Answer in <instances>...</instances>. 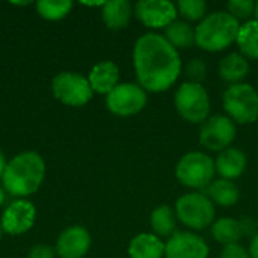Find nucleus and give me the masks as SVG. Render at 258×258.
I'll return each instance as SVG.
<instances>
[{"instance_id":"f257e3e1","label":"nucleus","mask_w":258,"mask_h":258,"mask_svg":"<svg viewBox=\"0 0 258 258\" xmlns=\"http://www.w3.org/2000/svg\"><path fill=\"white\" fill-rule=\"evenodd\" d=\"M133 63L139 85L151 92L169 89L181 71L177 48L157 33H145L136 41Z\"/></svg>"},{"instance_id":"f03ea898","label":"nucleus","mask_w":258,"mask_h":258,"mask_svg":"<svg viewBox=\"0 0 258 258\" xmlns=\"http://www.w3.org/2000/svg\"><path fill=\"white\" fill-rule=\"evenodd\" d=\"M45 175V163L35 151L17 154L3 172V186L12 197H29L35 194Z\"/></svg>"},{"instance_id":"7ed1b4c3","label":"nucleus","mask_w":258,"mask_h":258,"mask_svg":"<svg viewBox=\"0 0 258 258\" xmlns=\"http://www.w3.org/2000/svg\"><path fill=\"white\" fill-rule=\"evenodd\" d=\"M239 29V20L228 12L216 11L198 24L195 29V41L203 50L221 51L237 41Z\"/></svg>"},{"instance_id":"20e7f679","label":"nucleus","mask_w":258,"mask_h":258,"mask_svg":"<svg viewBox=\"0 0 258 258\" xmlns=\"http://www.w3.org/2000/svg\"><path fill=\"white\" fill-rule=\"evenodd\" d=\"M175 109L192 124L204 122L210 113V98L203 85L184 82L175 92Z\"/></svg>"},{"instance_id":"39448f33","label":"nucleus","mask_w":258,"mask_h":258,"mask_svg":"<svg viewBox=\"0 0 258 258\" xmlns=\"http://www.w3.org/2000/svg\"><path fill=\"white\" fill-rule=\"evenodd\" d=\"M175 216L189 228L204 230L215 219V206L207 195L190 192L177 200Z\"/></svg>"},{"instance_id":"423d86ee","label":"nucleus","mask_w":258,"mask_h":258,"mask_svg":"<svg viewBox=\"0 0 258 258\" xmlns=\"http://www.w3.org/2000/svg\"><path fill=\"white\" fill-rule=\"evenodd\" d=\"M224 109L239 124H251L258 118V92L246 83L231 85L224 92Z\"/></svg>"},{"instance_id":"0eeeda50","label":"nucleus","mask_w":258,"mask_h":258,"mask_svg":"<svg viewBox=\"0 0 258 258\" xmlns=\"http://www.w3.org/2000/svg\"><path fill=\"white\" fill-rule=\"evenodd\" d=\"M215 162L204 153L192 151L184 154L175 169L178 181L187 187L204 189L210 186V181L215 175Z\"/></svg>"},{"instance_id":"6e6552de","label":"nucleus","mask_w":258,"mask_h":258,"mask_svg":"<svg viewBox=\"0 0 258 258\" xmlns=\"http://www.w3.org/2000/svg\"><path fill=\"white\" fill-rule=\"evenodd\" d=\"M51 89L54 97L71 107H80L85 106L92 98V88L89 85V80L77 73H59L54 76L51 82Z\"/></svg>"},{"instance_id":"1a4fd4ad","label":"nucleus","mask_w":258,"mask_h":258,"mask_svg":"<svg viewBox=\"0 0 258 258\" xmlns=\"http://www.w3.org/2000/svg\"><path fill=\"white\" fill-rule=\"evenodd\" d=\"M147 104V94L136 83H119L106 97L107 109L118 116H132Z\"/></svg>"},{"instance_id":"9d476101","label":"nucleus","mask_w":258,"mask_h":258,"mask_svg":"<svg viewBox=\"0 0 258 258\" xmlns=\"http://www.w3.org/2000/svg\"><path fill=\"white\" fill-rule=\"evenodd\" d=\"M236 138V125L231 118L215 115L207 118L200 130V142L212 151L227 150Z\"/></svg>"},{"instance_id":"9b49d317","label":"nucleus","mask_w":258,"mask_h":258,"mask_svg":"<svg viewBox=\"0 0 258 258\" xmlns=\"http://www.w3.org/2000/svg\"><path fill=\"white\" fill-rule=\"evenodd\" d=\"M36 219L35 206L26 200L12 201L3 212L0 227L8 234H23L29 231Z\"/></svg>"},{"instance_id":"f8f14e48","label":"nucleus","mask_w":258,"mask_h":258,"mask_svg":"<svg viewBox=\"0 0 258 258\" xmlns=\"http://www.w3.org/2000/svg\"><path fill=\"white\" fill-rule=\"evenodd\" d=\"M166 258H207L209 246L197 234L175 231L165 245Z\"/></svg>"},{"instance_id":"ddd939ff","label":"nucleus","mask_w":258,"mask_h":258,"mask_svg":"<svg viewBox=\"0 0 258 258\" xmlns=\"http://www.w3.org/2000/svg\"><path fill=\"white\" fill-rule=\"evenodd\" d=\"M136 17L148 27H166L177 17V6L168 0H141L135 6Z\"/></svg>"},{"instance_id":"4468645a","label":"nucleus","mask_w":258,"mask_h":258,"mask_svg":"<svg viewBox=\"0 0 258 258\" xmlns=\"http://www.w3.org/2000/svg\"><path fill=\"white\" fill-rule=\"evenodd\" d=\"M91 248V236L85 227L73 225L65 228L56 243V254L60 258H83Z\"/></svg>"},{"instance_id":"2eb2a0df","label":"nucleus","mask_w":258,"mask_h":258,"mask_svg":"<svg viewBox=\"0 0 258 258\" xmlns=\"http://www.w3.org/2000/svg\"><path fill=\"white\" fill-rule=\"evenodd\" d=\"M255 228V224L251 218H242L240 221L231 219V218H222L216 221L212 227L213 237L222 243V245H234L237 243L243 236L252 234Z\"/></svg>"},{"instance_id":"dca6fc26","label":"nucleus","mask_w":258,"mask_h":258,"mask_svg":"<svg viewBox=\"0 0 258 258\" xmlns=\"http://www.w3.org/2000/svg\"><path fill=\"white\" fill-rule=\"evenodd\" d=\"M88 80H89L92 91L107 95L110 91H113L118 86L119 68L110 60L100 62L91 70Z\"/></svg>"},{"instance_id":"f3484780","label":"nucleus","mask_w":258,"mask_h":258,"mask_svg":"<svg viewBox=\"0 0 258 258\" xmlns=\"http://www.w3.org/2000/svg\"><path fill=\"white\" fill-rule=\"evenodd\" d=\"M215 169L222 178L234 180L245 172L246 156L237 148H227L218 156L215 162Z\"/></svg>"},{"instance_id":"a211bd4d","label":"nucleus","mask_w":258,"mask_h":258,"mask_svg":"<svg viewBox=\"0 0 258 258\" xmlns=\"http://www.w3.org/2000/svg\"><path fill=\"white\" fill-rule=\"evenodd\" d=\"M130 258H162L165 255V245L154 234H138L128 245Z\"/></svg>"},{"instance_id":"6ab92c4d","label":"nucleus","mask_w":258,"mask_h":258,"mask_svg":"<svg viewBox=\"0 0 258 258\" xmlns=\"http://www.w3.org/2000/svg\"><path fill=\"white\" fill-rule=\"evenodd\" d=\"M103 21L109 29L118 30L128 24L132 17V5L127 0H110L103 5Z\"/></svg>"},{"instance_id":"aec40b11","label":"nucleus","mask_w":258,"mask_h":258,"mask_svg":"<svg viewBox=\"0 0 258 258\" xmlns=\"http://www.w3.org/2000/svg\"><path fill=\"white\" fill-rule=\"evenodd\" d=\"M249 73V63L246 57L239 53H231L225 56L219 63V76L222 80L230 82L233 85L240 83Z\"/></svg>"},{"instance_id":"412c9836","label":"nucleus","mask_w":258,"mask_h":258,"mask_svg":"<svg viewBox=\"0 0 258 258\" xmlns=\"http://www.w3.org/2000/svg\"><path fill=\"white\" fill-rule=\"evenodd\" d=\"M206 194L210 198V201H213L222 207L234 206L240 197L239 187L231 180H225V178H219V180L210 183Z\"/></svg>"},{"instance_id":"4be33fe9","label":"nucleus","mask_w":258,"mask_h":258,"mask_svg":"<svg viewBox=\"0 0 258 258\" xmlns=\"http://www.w3.org/2000/svg\"><path fill=\"white\" fill-rule=\"evenodd\" d=\"M165 38L174 48H189L195 41V30L184 21H172L165 27Z\"/></svg>"},{"instance_id":"5701e85b","label":"nucleus","mask_w":258,"mask_h":258,"mask_svg":"<svg viewBox=\"0 0 258 258\" xmlns=\"http://www.w3.org/2000/svg\"><path fill=\"white\" fill-rule=\"evenodd\" d=\"M240 51L251 59H258V21L251 20L240 26L237 41Z\"/></svg>"},{"instance_id":"b1692460","label":"nucleus","mask_w":258,"mask_h":258,"mask_svg":"<svg viewBox=\"0 0 258 258\" xmlns=\"http://www.w3.org/2000/svg\"><path fill=\"white\" fill-rule=\"evenodd\" d=\"M175 215L169 206H159L151 213V227L154 233L162 237L172 236L175 233Z\"/></svg>"},{"instance_id":"393cba45","label":"nucleus","mask_w":258,"mask_h":258,"mask_svg":"<svg viewBox=\"0 0 258 258\" xmlns=\"http://www.w3.org/2000/svg\"><path fill=\"white\" fill-rule=\"evenodd\" d=\"M73 9V2L70 0H39L36 3L38 14L50 21L62 20Z\"/></svg>"},{"instance_id":"a878e982","label":"nucleus","mask_w":258,"mask_h":258,"mask_svg":"<svg viewBox=\"0 0 258 258\" xmlns=\"http://www.w3.org/2000/svg\"><path fill=\"white\" fill-rule=\"evenodd\" d=\"M177 8L178 12L190 21L201 20L207 12V3L204 0H180Z\"/></svg>"},{"instance_id":"bb28decb","label":"nucleus","mask_w":258,"mask_h":258,"mask_svg":"<svg viewBox=\"0 0 258 258\" xmlns=\"http://www.w3.org/2000/svg\"><path fill=\"white\" fill-rule=\"evenodd\" d=\"M228 14H231L236 20L248 18L255 12V2L252 0H231L227 5Z\"/></svg>"},{"instance_id":"cd10ccee","label":"nucleus","mask_w":258,"mask_h":258,"mask_svg":"<svg viewBox=\"0 0 258 258\" xmlns=\"http://www.w3.org/2000/svg\"><path fill=\"white\" fill-rule=\"evenodd\" d=\"M186 71H187L190 82L201 85V82L206 79V74H207V65L203 59H192L186 67Z\"/></svg>"},{"instance_id":"c85d7f7f","label":"nucleus","mask_w":258,"mask_h":258,"mask_svg":"<svg viewBox=\"0 0 258 258\" xmlns=\"http://www.w3.org/2000/svg\"><path fill=\"white\" fill-rule=\"evenodd\" d=\"M221 258H251L249 252L239 243L227 245L221 254Z\"/></svg>"},{"instance_id":"c756f323","label":"nucleus","mask_w":258,"mask_h":258,"mask_svg":"<svg viewBox=\"0 0 258 258\" xmlns=\"http://www.w3.org/2000/svg\"><path fill=\"white\" fill-rule=\"evenodd\" d=\"M56 257V251L51 248V246H47V245H38V246H33L30 251H29V255L27 258H54Z\"/></svg>"},{"instance_id":"7c9ffc66","label":"nucleus","mask_w":258,"mask_h":258,"mask_svg":"<svg viewBox=\"0 0 258 258\" xmlns=\"http://www.w3.org/2000/svg\"><path fill=\"white\" fill-rule=\"evenodd\" d=\"M249 255L251 258H258V233L252 237L251 245H249Z\"/></svg>"},{"instance_id":"2f4dec72","label":"nucleus","mask_w":258,"mask_h":258,"mask_svg":"<svg viewBox=\"0 0 258 258\" xmlns=\"http://www.w3.org/2000/svg\"><path fill=\"white\" fill-rule=\"evenodd\" d=\"M6 159H5V154L2 153V150H0V177H3V172H5V169H6Z\"/></svg>"},{"instance_id":"473e14b6","label":"nucleus","mask_w":258,"mask_h":258,"mask_svg":"<svg viewBox=\"0 0 258 258\" xmlns=\"http://www.w3.org/2000/svg\"><path fill=\"white\" fill-rule=\"evenodd\" d=\"M3 203H5V190H3V187L0 186V207L3 206Z\"/></svg>"},{"instance_id":"72a5a7b5","label":"nucleus","mask_w":258,"mask_h":258,"mask_svg":"<svg viewBox=\"0 0 258 258\" xmlns=\"http://www.w3.org/2000/svg\"><path fill=\"white\" fill-rule=\"evenodd\" d=\"M254 14H255V17H257V21H258V3H255V12H254Z\"/></svg>"},{"instance_id":"f704fd0d","label":"nucleus","mask_w":258,"mask_h":258,"mask_svg":"<svg viewBox=\"0 0 258 258\" xmlns=\"http://www.w3.org/2000/svg\"><path fill=\"white\" fill-rule=\"evenodd\" d=\"M2 233H3V230H2V227H0V239H2Z\"/></svg>"}]
</instances>
